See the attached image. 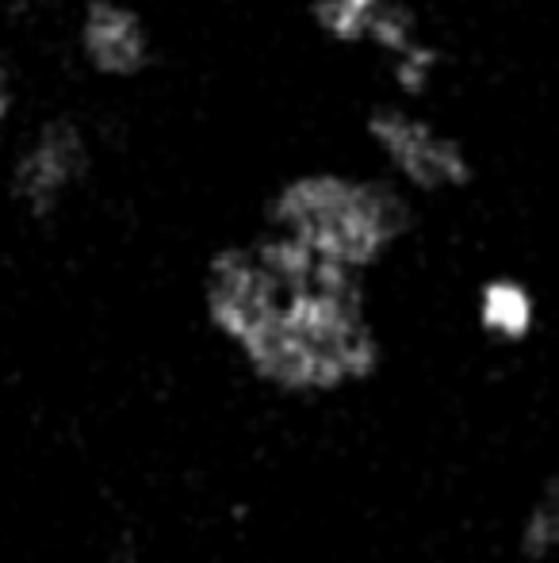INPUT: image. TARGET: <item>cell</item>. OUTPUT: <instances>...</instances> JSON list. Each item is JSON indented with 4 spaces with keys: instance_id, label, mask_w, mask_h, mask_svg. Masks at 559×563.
<instances>
[{
    "instance_id": "cell-1",
    "label": "cell",
    "mask_w": 559,
    "mask_h": 563,
    "mask_svg": "<svg viewBox=\"0 0 559 563\" xmlns=\"http://www.w3.org/2000/svg\"><path fill=\"white\" fill-rule=\"evenodd\" d=\"M208 296L219 330L283 387H337L372 372L376 341L353 268L295 238L219 253Z\"/></svg>"
},
{
    "instance_id": "cell-2",
    "label": "cell",
    "mask_w": 559,
    "mask_h": 563,
    "mask_svg": "<svg viewBox=\"0 0 559 563\" xmlns=\"http://www.w3.org/2000/svg\"><path fill=\"white\" fill-rule=\"evenodd\" d=\"M277 219L280 234L345 268L372 261L403 230V208L388 188L342 177H306L283 188Z\"/></svg>"
},
{
    "instance_id": "cell-3",
    "label": "cell",
    "mask_w": 559,
    "mask_h": 563,
    "mask_svg": "<svg viewBox=\"0 0 559 563\" xmlns=\"http://www.w3.org/2000/svg\"><path fill=\"white\" fill-rule=\"evenodd\" d=\"M372 134L388 146V154L399 162V169H406L422 185H445V180H460L463 165L452 142L433 139V131H425L406 115H380L372 123Z\"/></svg>"
},
{
    "instance_id": "cell-4",
    "label": "cell",
    "mask_w": 559,
    "mask_h": 563,
    "mask_svg": "<svg viewBox=\"0 0 559 563\" xmlns=\"http://www.w3.org/2000/svg\"><path fill=\"white\" fill-rule=\"evenodd\" d=\"M89 27H85V46L89 58L108 74H131L146 54V35L138 27V15L127 12L123 4H100L89 8Z\"/></svg>"
},
{
    "instance_id": "cell-5",
    "label": "cell",
    "mask_w": 559,
    "mask_h": 563,
    "mask_svg": "<svg viewBox=\"0 0 559 563\" xmlns=\"http://www.w3.org/2000/svg\"><path fill=\"white\" fill-rule=\"evenodd\" d=\"M69 169H74V139H46L43 146H38V154L31 157L27 192L46 196L51 188H58L62 180H69Z\"/></svg>"
},
{
    "instance_id": "cell-6",
    "label": "cell",
    "mask_w": 559,
    "mask_h": 563,
    "mask_svg": "<svg viewBox=\"0 0 559 563\" xmlns=\"http://www.w3.org/2000/svg\"><path fill=\"white\" fill-rule=\"evenodd\" d=\"M483 314L499 334L517 338L529 327V296H525L522 288H514V284H494V288L487 291Z\"/></svg>"
},
{
    "instance_id": "cell-7",
    "label": "cell",
    "mask_w": 559,
    "mask_h": 563,
    "mask_svg": "<svg viewBox=\"0 0 559 563\" xmlns=\"http://www.w3.org/2000/svg\"><path fill=\"white\" fill-rule=\"evenodd\" d=\"M559 544V483H552L545 498H540L537 514L529 526V552H548Z\"/></svg>"
}]
</instances>
